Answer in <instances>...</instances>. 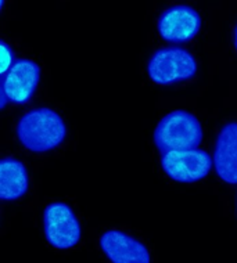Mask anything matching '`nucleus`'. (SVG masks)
Instances as JSON below:
<instances>
[{
    "mask_svg": "<svg viewBox=\"0 0 237 263\" xmlns=\"http://www.w3.org/2000/svg\"><path fill=\"white\" fill-rule=\"evenodd\" d=\"M67 136V126L59 114L50 108H37L21 117L17 137L27 150L47 153L59 147Z\"/></svg>",
    "mask_w": 237,
    "mask_h": 263,
    "instance_id": "f257e3e1",
    "label": "nucleus"
},
{
    "mask_svg": "<svg viewBox=\"0 0 237 263\" xmlns=\"http://www.w3.org/2000/svg\"><path fill=\"white\" fill-rule=\"evenodd\" d=\"M203 140V127L193 114L176 109L162 117L154 130V144L160 153L197 148Z\"/></svg>",
    "mask_w": 237,
    "mask_h": 263,
    "instance_id": "f03ea898",
    "label": "nucleus"
},
{
    "mask_svg": "<svg viewBox=\"0 0 237 263\" xmlns=\"http://www.w3.org/2000/svg\"><path fill=\"white\" fill-rule=\"evenodd\" d=\"M196 59L180 47H162L153 53L147 63V73L151 81L167 86L185 82L196 77Z\"/></svg>",
    "mask_w": 237,
    "mask_h": 263,
    "instance_id": "7ed1b4c3",
    "label": "nucleus"
},
{
    "mask_svg": "<svg viewBox=\"0 0 237 263\" xmlns=\"http://www.w3.org/2000/svg\"><path fill=\"white\" fill-rule=\"evenodd\" d=\"M46 240L57 250H69L81 241L82 229L77 215L64 202H53L43 212Z\"/></svg>",
    "mask_w": 237,
    "mask_h": 263,
    "instance_id": "20e7f679",
    "label": "nucleus"
},
{
    "mask_svg": "<svg viewBox=\"0 0 237 263\" xmlns=\"http://www.w3.org/2000/svg\"><path fill=\"white\" fill-rule=\"evenodd\" d=\"M161 168L175 182L194 183L211 172L212 157L198 148L168 151L161 155Z\"/></svg>",
    "mask_w": 237,
    "mask_h": 263,
    "instance_id": "39448f33",
    "label": "nucleus"
},
{
    "mask_svg": "<svg viewBox=\"0 0 237 263\" xmlns=\"http://www.w3.org/2000/svg\"><path fill=\"white\" fill-rule=\"evenodd\" d=\"M201 28V17L190 6L178 5L168 7L161 14L157 29L165 42L179 45L192 41Z\"/></svg>",
    "mask_w": 237,
    "mask_h": 263,
    "instance_id": "423d86ee",
    "label": "nucleus"
},
{
    "mask_svg": "<svg viewBox=\"0 0 237 263\" xmlns=\"http://www.w3.org/2000/svg\"><path fill=\"white\" fill-rule=\"evenodd\" d=\"M41 68L32 60H15L2 85L6 99L13 104H27L37 91Z\"/></svg>",
    "mask_w": 237,
    "mask_h": 263,
    "instance_id": "0eeeda50",
    "label": "nucleus"
},
{
    "mask_svg": "<svg viewBox=\"0 0 237 263\" xmlns=\"http://www.w3.org/2000/svg\"><path fill=\"white\" fill-rule=\"evenodd\" d=\"M100 247L111 263H150V252L143 242L121 230H107Z\"/></svg>",
    "mask_w": 237,
    "mask_h": 263,
    "instance_id": "6e6552de",
    "label": "nucleus"
},
{
    "mask_svg": "<svg viewBox=\"0 0 237 263\" xmlns=\"http://www.w3.org/2000/svg\"><path fill=\"white\" fill-rule=\"evenodd\" d=\"M212 165L225 183L237 184V122L221 127L215 140Z\"/></svg>",
    "mask_w": 237,
    "mask_h": 263,
    "instance_id": "1a4fd4ad",
    "label": "nucleus"
},
{
    "mask_svg": "<svg viewBox=\"0 0 237 263\" xmlns=\"http://www.w3.org/2000/svg\"><path fill=\"white\" fill-rule=\"evenodd\" d=\"M29 179L25 165L15 158L0 159V200L15 201L27 194Z\"/></svg>",
    "mask_w": 237,
    "mask_h": 263,
    "instance_id": "9d476101",
    "label": "nucleus"
},
{
    "mask_svg": "<svg viewBox=\"0 0 237 263\" xmlns=\"http://www.w3.org/2000/svg\"><path fill=\"white\" fill-rule=\"evenodd\" d=\"M14 61H15V55L11 46L0 39V82H3L10 68L13 67Z\"/></svg>",
    "mask_w": 237,
    "mask_h": 263,
    "instance_id": "9b49d317",
    "label": "nucleus"
},
{
    "mask_svg": "<svg viewBox=\"0 0 237 263\" xmlns=\"http://www.w3.org/2000/svg\"><path fill=\"white\" fill-rule=\"evenodd\" d=\"M7 103H9V100L6 99L5 91H3V85H2V82H0V111L3 108H6Z\"/></svg>",
    "mask_w": 237,
    "mask_h": 263,
    "instance_id": "f8f14e48",
    "label": "nucleus"
},
{
    "mask_svg": "<svg viewBox=\"0 0 237 263\" xmlns=\"http://www.w3.org/2000/svg\"><path fill=\"white\" fill-rule=\"evenodd\" d=\"M233 45H234V49L237 51V27L234 28V32H233Z\"/></svg>",
    "mask_w": 237,
    "mask_h": 263,
    "instance_id": "ddd939ff",
    "label": "nucleus"
},
{
    "mask_svg": "<svg viewBox=\"0 0 237 263\" xmlns=\"http://www.w3.org/2000/svg\"><path fill=\"white\" fill-rule=\"evenodd\" d=\"M3 6H5V0H0V11L3 9Z\"/></svg>",
    "mask_w": 237,
    "mask_h": 263,
    "instance_id": "4468645a",
    "label": "nucleus"
}]
</instances>
